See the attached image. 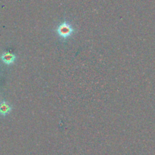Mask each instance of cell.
I'll list each match as a JSON object with an SVG mask.
<instances>
[{
	"mask_svg": "<svg viewBox=\"0 0 155 155\" xmlns=\"http://www.w3.org/2000/svg\"><path fill=\"white\" fill-rule=\"evenodd\" d=\"M74 30L72 26L68 22H63L57 27V33L60 37L67 39L74 33Z\"/></svg>",
	"mask_w": 155,
	"mask_h": 155,
	"instance_id": "1",
	"label": "cell"
},
{
	"mask_svg": "<svg viewBox=\"0 0 155 155\" xmlns=\"http://www.w3.org/2000/svg\"><path fill=\"white\" fill-rule=\"evenodd\" d=\"M1 59L6 64H12L15 62V59H16V56H15V54H12V53L5 52L2 54Z\"/></svg>",
	"mask_w": 155,
	"mask_h": 155,
	"instance_id": "2",
	"label": "cell"
},
{
	"mask_svg": "<svg viewBox=\"0 0 155 155\" xmlns=\"http://www.w3.org/2000/svg\"><path fill=\"white\" fill-rule=\"evenodd\" d=\"M12 110V106L6 101H1L0 102V114L5 116L8 114Z\"/></svg>",
	"mask_w": 155,
	"mask_h": 155,
	"instance_id": "3",
	"label": "cell"
}]
</instances>
